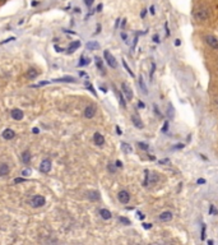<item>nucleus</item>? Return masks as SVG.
<instances>
[{
	"label": "nucleus",
	"instance_id": "obj_37",
	"mask_svg": "<svg viewBox=\"0 0 218 245\" xmlns=\"http://www.w3.org/2000/svg\"><path fill=\"white\" fill-rule=\"evenodd\" d=\"M209 213H213V215H217L218 213V211L213 207V206H211V209H209Z\"/></svg>",
	"mask_w": 218,
	"mask_h": 245
},
{
	"label": "nucleus",
	"instance_id": "obj_51",
	"mask_svg": "<svg viewBox=\"0 0 218 245\" xmlns=\"http://www.w3.org/2000/svg\"><path fill=\"white\" fill-rule=\"evenodd\" d=\"M101 9H102V4H100V5L97 6V12H101Z\"/></svg>",
	"mask_w": 218,
	"mask_h": 245
},
{
	"label": "nucleus",
	"instance_id": "obj_53",
	"mask_svg": "<svg viewBox=\"0 0 218 245\" xmlns=\"http://www.w3.org/2000/svg\"><path fill=\"white\" fill-rule=\"evenodd\" d=\"M139 107H144V104L142 102V101H141V102H139Z\"/></svg>",
	"mask_w": 218,
	"mask_h": 245
},
{
	"label": "nucleus",
	"instance_id": "obj_12",
	"mask_svg": "<svg viewBox=\"0 0 218 245\" xmlns=\"http://www.w3.org/2000/svg\"><path fill=\"white\" fill-rule=\"evenodd\" d=\"M160 180V177H158V175L157 174H154V172H148V179H147V183H148V185H153V184H156L157 181Z\"/></svg>",
	"mask_w": 218,
	"mask_h": 245
},
{
	"label": "nucleus",
	"instance_id": "obj_28",
	"mask_svg": "<svg viewBox=\"0 0 218 245\" xmlns=\"http://www.w3.org/2000/svg\"><path fill=\"white\" fill-rule=\"evenodd\" d=\"M119 221L125 223V225H130V219H128L126 217H119Z\"/></svg>",
	"mask_w": 218,
	"mask_h": 245
},
{
	"label": "nucleus",
	"instance_id": "obj_30",
	"mask_svg": "<svg viewBox=\"0 0 218 245\" xmlns=\"http://www.w3.org/2000/svg\"><path fill=\"white\" fill-rule=\"evenodd\" d=\"M168 126H170L168 121H164V124H163V126H162V132H163V133H166V132L168 130Z\"/></svg>",
	"mask_w": 218,
	"mask_h": 245
},
{
	"label": "nucleus",
	"instance_id": "obj_50",
	"mask_svg": "<svg viewBox=\"0 0 218 245\" xmlns=\"http://www.w3.org/2000/svg\"><path fill=\"white\" fill-rule=\"evenodd\" d=\"M138 215H139V218H142V219L144 218V215H143V213H141V212H138Z\"/></svg>",
	"mask_w": 218,
	"mask_h": 245
},
{
	"label": "nucleus",
	"instance_id": "obj_29",
	"mask_svg": "<svg viewBox=\"0 0 218 245\" xmlns=\"http://www.w3.org/2000/svg\"><path fill=\"white\" fill-rule=\"evenodd\" d=\"M138 146L141 147L142 149H145V151H147L148 148H149V146H148V144H145V143H143V142H139V143H138Z\"/></svg>",
	"mask_w": 218,
	"mask_h": 245
},
{
	"label": "nucleus",
	"instance_id": "obj_34",
	"mask_svg": "<svg viewBox=\"0 0 218 245\" xmlns=\"http://www.w3.org/2000/svg\"><path fill=\"white\" fill-rule=\"evenodd\" d=\"M23 181H26V179L24 177H17V179H14V184H18V183H23Z\"/></svg>",
	"mask_w": 218,
	"mask_h": 245
},
{
	"label": "nucleus",
	"instance_id": "obj_36",
	"mask_svg": "<svg viewBox=\"0 0 218 245\" xmlns=\"http://www.w3.org/2000/svg\"><path fill=\"white\" fill-rule=\"evenodd\" d=\"M154 113H156V115L157 116H160V117H162V114L160 113V110L157 109V105H154Z\"/></svg>",
	"mask_w": 218,
	"mask_h": 245
},
{
	"label": "nucleus",
	"instance_id": "obj_46",
	"mask_svg": "<svg viewBox=\"0 0 218 245\" xmlns=\"http://www.w3.org/2000/svg\"><path fill=\"white\" fill-rule=\"evenodd\" d=\"M32 132H33L34 134H38V133H40V129H38V128H33Z\"/></svg>",
	"mask_w": 218,
	"mask_h": 245
},
{
	"label": "nucleus",
	"instance_id": "obj_1",
	"mask_svg": "<svg viewBox=\"0 0 218 245\" xmlns=\"http://www.w3.org/2000/svg\"><path fill=\"white\" fill-rule=\"evenodd\" d=\"M211 17V10L207 6H199L194 12V18L196 21H207Z\"/></svg>",
	"mask_w": 218,
	"mask_h": 245
},
{
	"label": "nucleus",
	"instance_id": "obj_6",
	"mask_svg": "<svg viewBox=\"0 0 218 245\" xmlns=\"http://www.w3.org/2000/svg\"><path fill=\"white\" fill-rule=\"evenodd\" d=\"M40 171L42 172V174H47V172H50L51 171V161L49 158H45L43 161L41 162V165H40Z\"/></svg>",
	"mask_w": 218,
	"mask_h": 245
},
{
	"label": "nucleus",
	"instance_id": "obj_10",
	"mask_svg": "<svg viewBox=\"0 0 218 245\" xmlns=\"http://www.w3.org/2000/svg\"><path fill=\"white\" fill-rule=\"evenodd\" d=\"M10 116L14 120H22L23 119V111L19 109H13L10 111Z\"/></svg>",
	"mask_w": 218,
	"mask_h": 245
},
{
	"label": "nucleus",
	"instance_id": "obj_14",
	"mask_svg": "<svg viewBox=\"0 0 218 245\" xmlns=\"http://www.w3.org/2000/svg\"><path fill=\"white\" fill-rule=\"evenodd\" d=\"M132 121H133L134 126H137L138 129H142L143 126H144V124H143L142 119H141V117H139L138 115H133V116H132Z\"/></svg>",
	"mask_w": 218,
	"mask_h": 245
},
{
	"label": "nucleus",
	"instance_id": "obj_3",
	"mask_svg": "<svg viewBox=\"0 0 218 245\" xmlns=\"http://www.w3.org/2000/svg\"><path fill=\"white\" fill-rule=\"evenodd\" d=\"M103 57H105V60H106V63L111 66V68H117V61H116V59L114 57V55H112L110 51H103Z\"/></svg>",
	"mask_w": 218,
	"mask_h": 245
},
{
	"label": "nucleus",
	"instance_id": "obj_15",
	"mask_svg": "<svg viewBox=\"0 0 218 245\" xmlns=\"http://www.w3.org/2000/svg\"><path fill=\"white\" fill-rule=\"evenodd\" d=\"M10 168H9V165L8 164H0V176H6L9 174Z\"/></svg>",
	"mask_w": 218,
	"mask_h": 245
},
{
	"label": "nucleus",
	"instance_id": "obj_5",
	"mask_svg": "<svg viewBox=\"0 0 218 245\" xmlns=\"http://www.w3.org/2000/svg\"><path fill=\"white\" fill-rule=\"evenodd\" d=\"M121 91H123V93L125 95V97H126L128 101H132L133 100V91H132V88L129 87V84H126V83L121 84Z\"/></svg>",
	"mask_w": 218,
	"mask_h": 245
},
{
	"label": "nucleus",
	"instance_id": "obj_42",
	"mask_svg": "<svg viewBox=\"0 0 218 245\" xmlns=\"http://www.w3.org/2000/svg\"><path fill=\"white\" fill-rule=\"evenodd\" d=\"M149 12H151V14H153V15L156 14V10H154V5H152V6L149 8Z\"/></svg>",
	"mask_w": 218,
	"mask_h": 245
},
{
	"label": "nucleus",
	"instance_id": "obj_27",
	"mask_svg": "<svg viewBox=\"0 0 218 245\" xmlns=\"http://www.w3.org/2000/svg\"><path fill=\"white\" fill-rule=\"evenodd\" d=\"M123 65H124V68L128 70V73H129L130 75H132V77H134V73H133V72H132V69H130L129 66H128V64H126V61L124 60V59H123Z\"/></svg>",
	"mask_w": 218,
	"mask_h": 245
},
{
	"label": "nucleus",
	"instance_id": "obj_52",
	"mask_svg": "<svg viewBox=\"0 0 218 245\" xmlns=\"http://www.w3.org/2000/svg\"><path fill=\"white\" fill-rule=\"evenodd\" d=\"M121 37H123L124 40H126V35H125V33H121Z\"/></svg>",
	"mask_w": 218,
	"mask_h": 245
},
{
	"label": "nucleus",
	"instance_id": "obj_18",
	"mask_svg": "<svg viewBox=\"0 0 218 245\" xmlns=\"http://www.w3.org/2000/svg\"><path fill=\"white\" fill-rule=\"evenodd\" d=\"M88 198H89V200H100V198H101V196H100V193L98 192H96V190H93V192H89L88 193Z\"/></svg>",
	"mask_w": 218,
	"mask_h": 245
},
{
	"label": "nucleus",
	"instance_id": "obj_20",
	"mask_svg": "<svg viewBox=\"0 0 218 245\" xmlns=\"http://www.w3.org/2000/svg\"><path fill=\"white\" fill-rule=\"evenodd\" d=\"M94 60H96V65H97V68L101 70V73H102V74H105V68H103V63H102V60H101V57L96 56V57H94Z\"/></svg>",
	"mask_w": 218,
	"mask_h": 245
},
{
	"label": "nucleus",
	"instance_id": "obj_33",
	"mask_svg": "<svg viewBox=\"0 0 218 245\" xmlns=\"http://www.w3.org/2000/svg\"><path fill=\"white\" fill-rule=\"evenodd\" d=\"M89 63V60L88 59H84V57H81V63H79V65H87Z\"/></svg>",
	"mask_w": 218,
	"mask_h": 245
},
{
	"label": "nucleus",
	"instance_id": "obj_32",
	"mask_svg": "<svg viewBox=\"0 0 218 245\" xmlns=\"http://www.w3.org/2000/svg\"><path fill=\"white\" fill-rule=\"evenodd\" d=\"M164 30H166V37H170L171 32H170V30H168V23H167V22L164 23Z\"/></svg>",
	"mask_w": 218,
	"mask_h": 245
},
{
	"label": "nucleus",
	"instance_id": "obj_16",
	"mask_svg": "<svg viewBox=\"0 0 218 245\" xmlns=\"http://www.w3.org/2000/svg\"><path fill=\"white\" fill-rule=\"evenodd\" d=\"M100 215H101V217H102L103 219H110V218L112 217V213L110 212L109 209H106V208L100 209Z\"/></svg>",
	"mask_w": 218,
	"mask_h": 245
},
{
	"label": "nucleus",
	"instance_id": "obj_54",
	"mask_svg": "<svg viewBox=\"0 0 218 245\" xmlns=\"http://www.w3.org/2000/svg\"><path fill=\"white\" fill-rule=\"evenodd\" d=\"M0 2H6V0H0Z\"/></svg>",
	"mask_w": 218,
	"mask_h": 245
},
{
	"label": "nucleus",
	"instance_id": "obj_2",
	"mask_svg": "<svg viewBox=\"0 0 218 245\" xmlns=\"http://www.w3.org/2000/svg\"><path fill=\"white\" fill-rule=\"evenodd\" d=\"M45 203H46V199H45V197H42V196H33L32 199H31V206L33 208L43 207Z\"/></svg>",
	"mask_w": 218,
	"mask_h": 245
},
{
	"label": "nucleus",
	"instance_id": "obj_31",
	"mask_svg": "<svg viewBox=\"0 0 218 245\" xmlns=\"http://www.w3.org/2000/svg\"><path fill=\"white\" fill-rule=\"evenodd\" d=\"M107 170H109L111 174H115V171H116V170H115V167H114V165H111V164H109V165H107Z\"/></svg>",
	"mask_w": 218,
	"mask_h": 245
},
{
	"label": "nucleus",
	"instance_id": "obj_44",
	"mask_svg": "<svg viewBox=\"0 0 218 245\" xmlns=\"http://www.w3.org/2000/svg\"><path fill=\"white\" fill-rule=\"evenodd\" d=\"M115 165H116L117 167H123V162H121V161H119V160H117V161L115 162Z\"/></svg>",
	"mask_w": 218,
	"mask_h": 245
},
{
	"label": "nucleus",
	"instance_id": "obj_47",
	"mask_svg": "<svg viewBox=\"0 0 218 245\" xmlns=\"http://www.w3.org/2000/svg\"><path fill=\"white\" fill-rule=\"evenodd\" d=\"M198 184H204L205 183V180L204 179H198V181H196Z\"/></svg>",
	"mask_w": 218,
	"mask_h": 245
},
{
	"label": "nucleus",
	"instance_id": "obj_45",
	"mask_svg": "<svg viewBox=\"0 0 218 245\" xmlns=\"http://www.w3.org/2000/svg\"><path fill=\"white\" fill-rule=\"evenodd\" d=\"M145 14H147V9H143V10H142V13H141V17H142V18H144Z\"/></svg>",
	"mask_w": 218,
	"mask_h": 245
},
{
	"label": "nucleus",
	"instance_id": "obj_25",
	"mask_svg": "<svg viewBox=\"0 0 218 245\" xmlns=\"http://www.w3.org/2000/svg\"><path fill=\"white\" fill-rule=\"evenodd\" d=\"M116 95H117V97H119V100H120V105L123 106V107H125V106H126V102H125V98H124V96H123V92L116 91Z\"/></svg>",
	"mask_w": 218,
	"mask_h": 245
},
{
	"label": "nucleus",
	"instance_id": "obj_26",
	"mask_svg": "<svg viewBox=\"0 0 218 245\" xmlns=\"http://www.w3.org/2000/svg\"><path fill=\"white\" fill-rule=\"evenodd\" d=\"M75 79L73 78V77H63V78H59V79H54L52 82H68V83H70V82H74Z\"/></svg>",
	"mask_w": 218,
	"mask_h": 245
},
{
	"label": "nucleus",
	"instance_id": "obj_41",
	"mask_svg": "<svg viewBox=\"0 0 218 245\" xmlns=\"http://www.w3.org/2000/svg\"><path fill=\"white\" fill-rule=\"evenodd\" d=\"M154 70H156V64H154V63H152V69H151V77H152V75H153Z\"/></svg>",
	"mask_w": 218,
	"mask_h": 245
},
{
	"label": "nucleus",
	"instance_id": "obj_23",
	"mask_svg": "<svg viewBox=\"0 0 218 245\" xmlns=\"http://www.w3.org/2000/svg\"><path fill=\"white\" fill-rule=\"evenodd\" d=\"M139 86H141V88L143 89V93L148 95V88L145 87V83H144V79H143L142 75H139Z\"/></svg>",
	"mask_w": 218,
	"mask_h": 245
},
{
	"label": "nucleus",
	"instance_id": "obj_9",
	"mask_svg": "<svg viewBox=\"0 0 218 245\" xmlns=\"http://www.w3.org/2000/svg\"><path fill=\"white\" fill-rule=\"evenodd\" d=\"M93 142H94V144L96 146H98V147H101V146H103L105 144V138H103V136L101 133H94L93 134Z\"/></svg>",
	"mask_w": 218,
	"mask_h": 245
},
{
	"label": "nucleus",
	"instance_id": "obj_7",
	"mask_svg": "<svg viewBox=\"0 0 218 245\" xmlns=\"http://www.w3.org/2000/svg\"><path fill=\"white\" fill-rule=\"evenodd\" d=\"M204 40H205V42H207V44L209 45V46H211L212 49H218V40L213 36V35H207L205 37H204Z\"/></svg>",
	"mask_w": 218,
	"mask_h": 245
},
{
	"label": "nucleus",
	"instance_id": "obj_11",
	"mask_svg": "<svg viewBox=\"0 0 218 245\" xmlns=\"http://www.w3.org/2000/svg\"><path fill=\"white\" fill-rule=\"evenodd\" d=\"M158 218H160V221H162V222H168V221L172 219V213L170 212V211H164V212H162L158 216Z\"/></svg>",
	"mask_w": 218,
	"mask_h": 245
},
{
	"label": "nucleus",
	"instance_id": "obj_49",
	"mask_svg": "<svg viewBox=\"0 0 218 245\" xmlns=\"http://www.w3.org/2000/svg\"><path fill=\"white\" fill-rule=\"evenodd\" d=\"M180 44H181L180 40H175V45H176V46H180Z\"/></svg>",
	"mask_w": 218,
	"mask_h": 245
},
{
	"label": "nucleus",
	"instance_id": "obj_21",
	"mask_svg": "<svg viewBox=\"0 0 218 245\" xmlns=\"http://www.w3.org/2000/svg\"><path fill=\"white\" fill-rule=\"evenodd\" d=\"M79 46H81V42H79V41H74L73 44L68 47V53H74Z\"/></svg>",
	"mask_w": 218,
	"mask_h": 245
},
{
	"label": "nucleus",
	"instance_id": "obj_17",
	"mask_svg": "<svg viewBox=\"0 0 218 245\" xmlns=\"http://www.w3.org/2000/svg\"><path fill=\"white\" fill-rule=\"evenodd\" d=\"M22 161L26 165H28L31 162V152L30 151H24L23 153H22Z\"/></svg>",
	"mask_w": 218,
	"mask_h": 245
},
{
	"label": "nucleus",
	"instance_id": "obj_13",
	"mask_svg": "<svg viewBox=\"0 0 218 245\" xmlns=\"http://www.w3.org/2000/svg\"><path fill=\"white\" fill-rule=\"evenodd\" d=\"M2 136H3V138H4L5 140H10V139H13V138L15 137V133H14V130H12V129H5V130L2 133Z\"/></svg>",
	"mask_w": 218,
	"mask_h": 245
},
{
	"label": "nucleus",
	"instance_id": "obj_24",
	"mask_svg": "<svg viewBox=\"0 0 218 245\" xmlns=\"http://www.w3.org/2000/svg\"><path fill=\"white\" fill-rule=\"evenodd\" d=\"M38 75V72L36 70V69H30L28 72H27V78L28 79H34Z\"/></svg>",
	"mask_w": 218,
	"mask_h": 245
},
{
	"label": "nucleus",
	"instance_id": "obj_8",
	"mask_svg": "<svg viewBox=\"0 0 218 245\" xmlns=\"http://www.w3.org/2000/svg\"><path fill=\"white\" fill-rule=\"evenodd\" d=\"M94 114H96V107L92 106V105H88L83 111V115H84V117H87V119H92V117L94 116Z\"/></svg>",
	"mask_w": 218,
	"mask_h": 245
},
{
	"label": "nucleus",
	"instance_id": "obj_35",
	"mask_svg": "<svg viewBox=\"0 0 218 245\" xmlns=\"http://www.w3.org/2000/svg\"><path fill=\"white\" fill-rule=\"evenodd\" d=\"M153 42H156V44H160V36L158 35H153Z\"/></svg>",
	"mask_w": 218,
	"mask_h": 245
},
{
	"label": "nucleus",
	"instance_id": "obj_38",
	"mask_svg": "<svg viewBox=\"0 0 218 245\" xmlns=\"http://www.w3.org/2000/svg\"><path fill=\"white\" fill-rule=\"evenodd\" d=\"M93 2H94V0H84V4H85L87 6H91V5L93 4Z\"/></svg>",
	"mask_w": 218,
	"mask_h": 245
},
{
	"label": "nucleus",
	"instance_id": "obj_48",
	"mask_svg": "<svg viewBox=\"0 0 218 245\" xmlns=\"http://www.w3.org/2000/svg\"><path fill=\"white\" fill-rule=\"evenodd\" d=\"M116 132H117V134H119V136H121V134H123V133H121V129L119 128V126H116Z\"/></svg>",
	"mask_w": 218,
	"mask_h": 245
},
{
	"label": "nucleus",
	"instance_id": "obj_43",
	"mask_svg": "<svg viewBox=\"0 0 218 245\" xmlns=\"http://www.w3.org/2000/svg\"><path fill=\"white\" fill-rule=\"evenodd\" d=\"M143 227H144V229H151L152 225L151 223H143Z\"/></svg>",
	"mask_w": 218,
	"mask_h": 245
},
{
	"label": "nucleus",
	"instance_id": "obj_22",
	"mask_svg": "<svg viewBox=\"0 0 218 245\" xmlns=\"http://www.w3.org/2000/svg\"><path fill=\"white\" fill-rule=\"evenodd\" d=\"M87 49H88V50H98L100 49V44H98V42H96V41H91V42L87 44Z\"/></svg>",
	"mask_w": 218,
	"mask_h": 245
},
{
	"label": "nucleus",
	"instance_id": "obj_40",
	"mask_svg": "<svg viewBox=\"0 0 218 245\" xmlns=\"http://www.w3.org/2000/svg\"><path fill=\"white\" fill-rule=\"evenodd\" d=\"M30 174H31L30 170H23V171H22V175H23V176H28Z\"/></svg>",
	"mask_w": 218,
	"mask_h": 245
},
{
	"label": "nucleus",
	"instance_id": "obj_39",
	"mask_svg": "<svg viewBox=\"0 0 218 245\" xmlns=\"http://www.w3.org/2000/svg\"><path fill=\"white\" fill-rule=\"evenodd\" d=\"M205 238V225L202 226V239Z\"/></svg>",
	"mask_w": 218,
	"mask_h": 245
},
{
	"label": "nucleus",
	"instance_id": "obj_19",
	"mask_svg": "<svg viewBox=\"0 0 218 245\" xmlns=\"http://www.w3.org/2000/svg\"><path fill=\"white\" fill-rule=\"evenodd\" d=\"M121 149H123L125 153H132L133 152V147L129 144V143H125V142H121Z\"/></svg>",
	"mask_w": 218,
	"mask_h": 245
},
{
	"label": "nucleus",
	"instance_id": "obj_55",
	"mask_svg": "<svg viewBox=\"0 0 218 245\" xmlns=\"http://www.w3.org/2000/svg\"><path fill=\"white\" fill-rule=\"evenodd\" d=\"M216 102H217V105H218V100H217V101H216Z\"/></svg>",
	"mask_w": 218,
	"mask_h": 245
},
{
	"label": "nucleus",
	"instance_id": "obj_4",
	"mask_svg": "<svg viewBox=\"0 0 218 245\" xmlns=\"http://www.w3.org/2000/svg\"><path fill=\"white\" fill-rule=\"evenodd\" d=\"M117 199H119L120 203L128 204L129 202H130V194H129L126 190H121V192H119V194H117Z\"/></svg>",
	"mask_w": 218,
	"mask_h": 245
}]
</instances>
